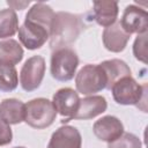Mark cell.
<instances>
[{"mask_svg": "<svg viewBox=\"0 0 148 148\" xmlns=\"http://www.w3.org/2000/svg\"><path fill=\"white\" fill-rule=\"evenodd\" d=\"M82 24L79 16L59 12L56 13L50 32V46L52 50L67 47L73 43L81 31Z\"/></svg>", "mask_w": 148, "mask_h": 148, "instance_id": "6da1fadb", "label": "cell"}, {"mask_svg": "<svg viewBox=\"0 0 148 148\" xmlns=\"http://www.w3.org/2000/svg\"><path fill=\"white\" fill-rule=\"evenodd\" d=\"M111 92L113 99L121 105H136L139 108L140 103L146 106V95L147 84L138 83L132 76H126L117 81L111 87Z\"/></svg>", "mask_w": 148, "mask_h": 148, "instance_id": "7a4b0ae2", "label": "cell"}, {"mask_svg": "<svg viewBox=\"0 0 148 148\" xmlns=\"http://www.w3.org/2000/svg\"><path fill=\"white\" fill-rule=\"evenodd\" d=\"M57 111L51 101L47 98H35L25 104L24 121L34 128L43 130L53 124Z\"/></svg>", "mask_w": 148, "mask_h": 148, "instance_id": "3957f363", "label": "cell"}, {"mask_svg": "<svg viewBox=\"0 0 148 148\" xmlns=\"http://www.w3.org/2000/svg\"><path fill=\"white\" fill-rule=\"evenodd\" d=\"M79 66L76 53L69 47H60L53 51L51 56V75L60 82L69 81L74 77Z\"/></svg>", "mask_w": 148, "mask_h": 148, "instance_id": "277c9868", "label": "cell"}, {"mask_svg": "<svg viewBox=\"0 0 148 148\" xmlns=\"http://www.w3.org/2000/svg\"><path fill=\"white\" fill-rule=\"evenodd\" d=\"M75 87L82 95H94L106 89V76L99 65L88 64L75 76Z\"/></svg>", "mask_w": 148, "mask_h": 148, "instance_id": "5b68a950", "label": "cell"}, {"mask_svg": "<svg viewBox=\"0 0 148 148\" xmlns=\"http://www.w3.org/2000/svg\"><path fill=\"white\" fill-rule=\"evenodd\" d=\"M45 69V59L42 56L30 57L20 72V84L22 89L25 91H34L39 88L44 79Z\"/></svg>", "mask_w": 148, "mask_h": 148, "instance_id": "8992f818", "label": "cell"}, {"mask_svg": "<svg viewBox=\"0 0 148 148\" xmlns=\"http://www.w3.org/2000/svg\"><path fill=\"white\" fill-rule=\"evenodd\" d=\"M121 29L128 34H145L148 27V14L143 8L135 5H128L124 9L123 16L119 21Z\"/></svg>", "mask_w": 148, "mask_h": 148, "instance_id": "52a82bcc", "label": "cell"}, {"mask_svg": "<svg viewBox=\"0 0 148 148\" xmlns=\"http://www.w3.org/2000/svg\"><path fill=\"white\" fill-rule=\"evenodd\" d=\"M80 103L79 94L72 88H61L59 89L52 98V104L57 111L65 119L62 123H67L72 120V117L75 114Z\"/></svg>", "mask_w": 148, "mask_h": 148, "instance_id": "ba28073f", "label": "cell"}, {"mask_svg": "<svg viewBox=\"0 0 148 148\" xmlns=\"http://www.w3.org/2000/svg\"><path fill=\"white\" fill-rule=\"evenodd\" d=\"M49 38L50 32L38 24L24 21V23L18 28V39L28 50L42 47Z\"/></svg>", "mask_w": 148, "mask_h": 148, "instance_id": "9c48e42d", "label": "cell"}, {"mask_svg": "<svg viewBox=\"0 0 148 148\" xmlns=\"http://www.w3.org/2000/svg\"><path fill=\"white\" fill-rule=\"evenodd\" d=\"M92 132L97 139L105 142H112L124 133L123 123L114 116H104L92 126Z\"/></svg>", "mask_w": 148, "mask_h": 148, "instance_id": "30bf717a", "label": "cell"}, {"mask_svg": "<svg viewBox=\"0 0 148 148\" xmlns=\"http://www.w3.org/2000/svg\"><path fill=\"white\" fill-rule=\"evenodd\" d=\"M82 138L79 130L71 125H64L51 135L47 148H81Z\"/></svg>", "mask_w": 148, "mask_h": 148, "instance_id": "8fae6325", "label": "cell"}, {"mask_svg": "<svg viewBox=\"0 0 148 148\" xmlns=\"http://www.w3.org/2000/svg\"><path fill=\"white\" fill-rule=\"evenodd\" d=\"M108 102L103 96L92 95L80 99L79 108L72 119H91L106 111Z\"/></svg>", "mask_w": 148, "mask_h": 148, "instance_id": "7c38bea8", "label": "cell"}, {"mask_svg": "<svg viewBox=\"0 0 148 148\" xmlns=\"http://www.w3.org/2000/svg\"><path fill=\"white\" fill-rule=\"evenodd\" d=\"M130 37L131 35L126 34L121 29L119 22H114L112 25L105 28L102 35V39L105 49L114 53H118L125 50L127 42L130 40Z\"/></svg>", "mask_w": 148, "mask_h": 148, "instance_id": "4fadbf2b", "label": "cell"}, {"mask_svg": "<svg viewBox=\"0 0 148 148\" xmlns=\"http://www.w3.org/2000/svg\"><path fill=\"white\" fill-rule=\"evenodd\" d=\"M25 104L17 98H6L0 103V119L8 125L24 121Z\"/></svg>", "mask_w": 148, "mask_h": 148, "instance_id": "5bb4252c", "label": "cell"}, {"mask_svg": "<svg viewBox=\"0 0 148 148\" xmlns=\"http://www.w3.org/2000/svg\"><path fill=\"white\" fill-rule=\"evenodd\" d=\"M92 17L97 24L108 28L117 22L118 2L117 1H94Z\"/></svg>", "mask_w": 148, "mask_h": 148, "instance_id": "9a60e30c", "label": "cell"}, {"mask_svg": "<svg viewBox=\"0 0 148 148\" xmlns=\"http://www.w3.org/2000/svg\"><path fill=\"white\" fill-rule=\"evenodd\" d=\"M54 15H56V13L49 5H46L44 2H37V3L32 5V7L28 10L24 21L38 24V25L45 28L49 32H51V27L53 23Z\"/></svg>", "mask_w": 148, "mask_h": 148, "instance_id": "2e32d148", "label": "cell"}, {"mask_svg": "<svg viewBox=\"0 0 148 148\" xmlns=\"http://www.w3.org/2000/svg\"><path fill=\"white\" fill-rule=\"evenodd\" d=\"M102 69L106 76V89H111V87L123 77L131 76V69L127 64L120 59H111L105 60L99 64Z\"/></svg>", "mask_w": 148, "mask_h": 148, "instance_id": "e0dca14e", "label": "cell"}, {"mask_svg": "<svg viewBox=\"0 0 148 148\" xmlns=\"http://www.w3.org/2000/svg\"><path fill=\"white\" fill-rule=\"evenodd\" d=\"M23 58V49L15 39H6L0 42V65H17Z\"/></svg>", "mask_w": 148, "mask_h": 148, "instance_id": "ac0fdd59", "label": "cell"}, {"mask_svg": "<svg viewBox=\"0 0 148 148\" xmlns=\"http://www.w3.org/2000/svg\"><path fill=\"white\" fill-rule=\"evenodd\" d=\"M18 31V18L14 9L0 10V38H8Z\"/></svg>", "mask_w": 148, "mask_h": 148, "instance_id": "d6986e66", "label": "cell"}, {"mask_svg": "<svg viewBox=\"0 0 148 148\" xmlns=\"http://www.w3.org/2000/svg\"><path fill=\"white\" fill-rule=\"evenodd\" d=\"M18 83L17 71L13 66L0 65V90L13 91Z\"/></svg>", "mask_w": 148, "mask_h": 148, "instance_id": "ffe728a7", "label": "cell"}, {"mask_svg": "<svg viewBox=\"0 0 148 148\" xmlns=\"http://www.w3.org/2000/svg\"><path fill=\"white\" fill-rule=\"evenodd\" d=\"M108 148H142L141 140L132 133H123L118 139L108 143Z\"/></svg>", "mask_w": 148, "mask_h": 148, "instance_id": "44dd1931", "label": "cell"}, {"mask_svg": "<svg viewBox=\"0 0 148 148\" xmlns=\"http://www.w3.org/2000/svg\"><path fill=\"white\" fill-rule=\"evenodd\" d=\"M133 54L135 59L142 61L143 64L147 62V32L138 35L133 44Z\"/></svg>", "mask_w": 148, "mask_h": 148, "instance_id": "7402d4cb", "label": "cell"}, {"mask_svg": "<svg viewBox=\"0 0 148 148\" xmlns=\"http://www.w3.org/2000/svg\"><path fill=\"white\" fill-rule=\"evenodd\" d=\"M13 133L10 125L0 119V146H6L12 142Z\"/></svg>", "mask_w": 148, "mask_h": 148, "instance_id": "603a6c76", "label": "cell"}, {"mask_svg": "<svg viewBox=\"0 0 148 148\" xmlns=\"http://www.w3.org/2000/svg\"><path fill=\"white\" fill-rule=\"evenodd\" d=\"M10 7H12V9H23L25 6H28L30 2L29 1H24V2H16V1H8L7 2Z\"/></svg>", "mask_w": 148, "mask_h": 148, "instance_id": "cb8c5ba5", "label": "cell"}, {"mask_svg": "<svg viewBox=\"0 0 148 148\" xmlns=\"http://www.w3.org/2000/svg\"><path fill=\"white\" fill-rule=\"evenodd\" d=\"M15 148H25V147H15Z\"/></svg>", "mask_w": 148, "mask_h": 148, "instance_id": "d4e9b609", "label": "cell"}]
</instances>
